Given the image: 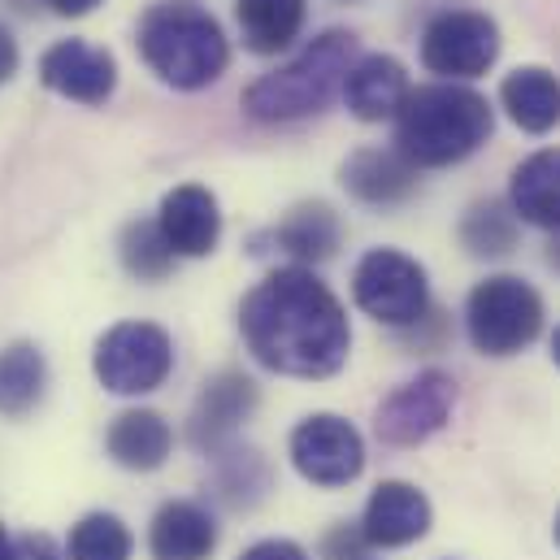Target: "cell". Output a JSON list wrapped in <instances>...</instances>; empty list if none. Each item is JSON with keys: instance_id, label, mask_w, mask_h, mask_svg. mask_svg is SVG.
I'll return each instance as SVG.
<instances>
[{"instance_id": "cell-1", "label": "cell", "mask_w": 560, "mask_h": 560, "mask_svg": "<svg viewBox=\"0 0 560 560\" xmlns=\"http://www.w3.org/2000/svg\"><path fill=\"white\" fill-rule=\"evenodd\" d=\"M240 335L253 361L282 378H330L352 352L339 295L308 266H287L257 282L240 304Z\"/></svg>"}, {"instance_id": "cell-2", "label": "cell", "mask_w": 560, "mask_h": 560, "mask_svg": "<svg viewBox=\"0 0 560 560\" xmlns=\"http://www.w3.org/2000/svg\"><path fill=\"white\" fill-rule=\"evenodd\" d=\"M392 122H396V152L409 165L447 170L491 140L495 114L487 96L465 83H425V88H409Z\"/></svg>"}, {"instance_id": "cell-3", "label": "cell", "mask_w": 560, "mask_h": 560, "mask_svg": "<svg viewBox=\"0 0 560 560\" xmlns=\"http://www.w3.org/2000/svg\"><path fill=\"white\" fill-rule=\"evenodd\" d=\"M143 66L174 92H205L231 66V39L222 22L196 0H161L136 26Z\"/></svg>"}, {"instance_id": "cell-4", "label": "cell", "mask_w": 560, "mask_h": 560, "mask_svg": "<svg viewBox=\"0 0 560 560\" xmlns=\"http://www.w3.org/2000/svg\"><path fill=\"white\" fill-rule=\"evenodd\" d=\"M357 57L361 52H357L352 31H343V26L322 31L287 66L244 88V114L257 122H300V118L322 114L343 92V79Z\"/></svg>"}, {"instance_id": "cell-5", "label": "cell", "mask_w": 560, "mask_h": 560, "mask_svg": "<svg viewBox=\"0 0 560 560\" xmlns=\"http://www.w3.org/2000/svg\"><path fill=\"white\" fill-rule=\"evenodd\" d=\"M465 330L482 357H517L544 330V295L517 275L482 279L465 300Z\"/></svg>"}, {"instance_id": "cell-6", "label": "cell", "mask_w": 560, "mask_h": 560, "mask_svg": "<svg viewBox=\"0 0 560 560\" xmlns=\"http://www.w3.org/2000/svg\"><path fill=\"white\" fill-rule=\"evenodd\" d=\"M92 374L114 396H148L174 374V339L156 322H118L96 339Z\"/></svg>"}, {"instance_id": "cell-7", "label": "cell", "mask_w": 560, "mask_h": 560, "mask_svg": "<svg viewBox=\"0 0 560 560\" xmlns=\"http://www.w3.org/2000/svg\"><path fill=\"white\" fill-rule=\"evenodd\" d=\"M352 300L383 326H418L430 308V282L418 257L400 248H370L352 270Z\"/></svg>"}, {"instance_id": "cell-8", "label": "cell", "mask_w": 560, "mask_h": 560, "mask_svg": "<svg viewBox=\"0 0 560 560\" xmlns=\"http://www.w3.org/2000/svg\"><path fill=\"white\" fill-rule=\"evenodd\" d=\"M500 57V26L478 9H443L421 31V66L439 83H469Z\"/></svg>"}, {"instance_id": "cell-9", "label": "cell", "mask_w": 560, "mask_h": 560, "mask_svg": "<svg viewBox=\"0 0 560 560\" xmlns=\"http://www.w3.org/2000/svg\"><path fill=\"white\" fill-rule=\"evenodd\" d=\"M291 465L313 487H348L365 469V439L339 413H313L291 430Z\"/></svg>"}, {"instance_id": "cell-10", "label": "cell", "mask_w": 560, "mask_h": 560, "mask_svg": "<svg viewBox=\"0 0 560 560\" xmlns=\"http://www.w3.org/2000/svg\"><path fill=\"white\" fill-rule=\"evenodd\" d=\"M452 409H456V378L443 370H421L418 378H409L378 405L374 434L387 447H418L447 425Z\"/></svg>"}, {"instance_id": "cell-11", "label": "cell", "mask_w": 560, "mask_h": 560, "mask_svg": "<svg viewBox=\"0 0 560 560\" xmlns=\"http://www.w3.org/2000/svg\"><path fill=\"white\" fill-rule=\"evenodd\" d=\"M39 83L74 105H105L118 92V61L109 48L88 39H57L39 57Z\"/></svg>"}, {"instance_id": "cell-12", "label": "cell", "mask_w": 560, "mask_h": 560, "mask_svg": "<svg viewBox=\"0 0 560 560\" xmlns=\"http://www.w3.org/2000/svg\"><path fill=\"white\" fill-rule=\"evenodd\" d=\"M156 226L170 244L174 257H209L222 240V209H218V196L200 183H183L174 191L161 196V209H156Z\"/></svg>"}, {"instance_id": "cell-13", "label": "cell", "mask_w": 560, "mask_h": 560, "mask_svg": "<svg viewBox=\"0 0 560 560\" xmlns=\"http://www.w3.org/2000/svg\"><path fill=\"white\" fill-rule=\"evenodd\" d=\"M257 400H261L257 396V383L244 378V374H235V370L209 378L205 392H200V400H196V409H191V425H187L191 430V443L200 452L226 447V439L257 413Z\"/></svg>"}, {"instance_id": "cell-14", "label": "cell", "mask_w": 560, "mask_h": 560, "mask_svg": "<svg viewBox=\"0 0 560 560\" xmlns=\"http://www.w3.org/2000/svg\"><path fill=\"white\" fill-rule=\"evenodd\" d=\"M430 530V500L421 495L413 482H378L365 517H361V535L370 548H409Z\"/></svg>"}, {"instance_id": "cell-15", "label": "cell", "mask_w": 560, "mask_h": 560, "mask_svg": "<svg viewBox=\"0 0 560 560\" xmlns=\"http://www.w3.org/2000/svg\"><path fill=\"white\" fill-rule=\"evenodd\" d=\"M409 96V70L387 52H365L343 79V105L357 122H387Z\"/></svg>"}, {"instance_id": "cell-16", "label": "cell", "mask_w": 560, "mask_h": 560, "mask_svg": "<svg viewBox=\"0 0 560 560\" xmlns=\"http://www.w3.org/2000/svg\"><path fill=\"white\" fill-rule=\"evenodd\" d=\"M339 183L361 205H400L418 191V165H409L396 148H357L339 165Z\"/></svg>"}, {"instance_id": "cell-17", "label": "cell", "mask_w": 560, "mask_h": 560, "mask_svg": "<svg viewBox=\"0 0 560 560\" xmlns=\"http://www.w3.org/2000/svg\"><path fill=\"white\" fill-rule=\"evenodd\" d=\"M152 560H209L218 552V522L191 500H170L148 526Z\"/></svg>"}, {"instance_id": "cell-18", "label": "cell", "mask_w": 560, "mask_h": 560, "mask_svg": "<svg viewBox=\"0 0 560 560\" xmlns=\"http://www.w3.org/2000/svg\"><path fill=\"white\" fill-rule=\"evenodd\" d=\"M105 452L114 465L131 474H152L170 460L174 452V430L156 409H127L109 421L105 430Z\"/></svg>"}, {"instance_id": "cell-19", "label": "cell", "mask_w": 560, "mask_h": 560, "mask_svg": "<svg viewBox=\"0 0 560 560\" xmlns=\"http://www.w3.org/2000/svg\"><path fill=\"white\" fill-rule=\"evenodd\" d=\"M509 209L530 226L560 231V148H539L513 170Z\"/></svg>"}, {"instance_id": "cell-20", "label": "cell", "mask_w": 560, "mask_h": 560, "mask_svg": "<svg viewBox=\"0 0 560 560\" xmlns=\"http://www.w3.org/2000/svg\"><path fill=\"white\" fill-rule=\"evenodd\" d=\"M275 248L295 257L300 266H322L339 253V240H343V222L330 205L322 200H308V205H295L279 226L270 231Z\"/></svg>"}, {"instance_id": "cell-21", "label": "cell", "mask_w": 560, "mask_h": 560, "mask_svg": "<svg viewBox=\"0 0 560 560\" xmlns=\"http://www.w3.org/2000/svg\"><path fill=\"white\" fill-rule=\"evenodd\" d=\"M500 105L509 109V118L530 131V136H548L560 127V83L552 70L544 66H522L513 74H504L500 83Z\"/></svg>"}, {"instance_id": "cell-22", "label": "cell", "mask_w": 560, "mask_h": 560, "mask_svg": "<svg viewBox=\"0 0 560 560\" xmlns=\"http://www.w3.org/2000/svg\"><path fill=\"white\" fill-rule=\"evenodd\" d=\"M304 18H308V0H235L244 48L257 57H275L291 48L304 31Z\"/></svg>"}, {"instance_id": "cell-23", "label": "cell", "mask_w": 560, "mask_h": 560, "mask_svg": "<svg viewBox=\"0 0 560 560\" xmlns=\"http://www.w3.org/2000/svg\"><path fill=\"white\" fill-rule=\"evenodd\" d=\"M48 392V361L35 343L0 348V418H26Z\"/></svg>"}, {"instance_id": "cell-24", "label": "cell", "mask_w": 560, "mask_h": 560, "mask_svg": "<svg viewBox=\"0 0 560 560\" xmlns=\"http://www.w3.org/2000/svg\"><path fill=\"white\" fill-rule=\"evenodd\" d=\"M118 257H122V270L140 282H161L170 279L174 270V253L156 226V218H136L122 226V240H118Z\"/></svg>"}, {"instance_id": "cell-25", "label": "cell", "mask_w": 560, "mask_h": 560, "mask_svg": "<svg viewBox=\"0 0 560 560\" xmlns=\"http://www.w3.org/2000/svg\"><path fill=\"white\" fill-rule=\"evenodd\" d=\"M136 539L122 517L114 513H88L66 544V560H131Z\"/></svg>"}, {"instance_id": "cell-26", "label": "cell", "mask_w": 560, "mask_h": 560, "mask_svg": "<svg viewBox=\"0 0 560 560\" xmlns=\"http://www.w3.org/2000/svg\"><path fill=\"white\" fill-rule=\"evenodd\" d=\"M460 244L474 253V257H504L513 244H517V213L500 200H487V205H474L460 222Z\"/></svg>"}, {"instance_id": "cell-27", "label": "cell", "mask_w": 560, "mask_h": 560, "mask_svg": "<svg viewBox=\"0 0 560 560\" xmlns=\"http://www.w3.org/2000/svg\"><path fill=\"white\" fill-rule=\"evenodd\" d=\"M370 544H365V535H361V526L357 530H348V526H335L330 535H326V544H322V552L326 560H361Z\"/></svg>"}, {"instance_id": "cell-28", "label": "cell", "mask_w": 560, "mask_h": 560, "mask_svg": "<svg viewBox=\"0 0 560 560\" xmlns=\"http://www.w3.org/2000/svg\"><path fill=\"white\" fill-rule=\"evenodd\" d=\"M240 560H308V552L300 544H291V539H261Z\"/></svg>"}, {"instance_id": "cell-29", "label": "cell", "mask_w": 560, "mask_h": 560, "mask_svg": "<svg viewBox=\"0 0 560 560\" xmlns=\"http://www.w3.org/2000/svg\"><path fill=\"white\" fill-rule=\"evenodd\" d=\"M18 66H22V48H18L13 31L0 22V83H9L18 74Z\"/></svg>"}, {"instance_id": "cell-30", "label": "cell", "mask_w": 560, "mask_h": 560, "mask_svg": "<svg viewBox=\"0 0 560 560\" xmlns=\"http://www.w3.org/2000/svg\"><path fill=\"white\" fill-rule=\"evenodd\" d=\"M57 18H88V13H96L105 0H44Z\"/></svg>"}, {"instance_id": "cell-31", "label": "cell", "mask_w": 560, "mask_h": 560, "mask_svg": "<svg viewBox=\"0 0 560 560\" xmlns=\"http://www.w3.org/2000/svg\"><path fill=\"white\" fill-rule=\"evenodd\" d=\"M18 560H66V557H61L48 539H26V544H22V557Z\"/></svg>"}, {"instance_id": "cell-32", "label": "cell", "mask_w": 560, "mask_h": 560, "mask_svg": "<svg viewBox=\"0 0 560 560\" xmlns=\"http://www.w3.org/2000/svg\"><path fill=\"white\" fill-rule=\"evenodd\" d=\"M0 560H18V548H13V539L4 535V526H0Z\"/></svg>"}, {"instance_id": "cell-33", "label": "cell", "mask_w": 560, "mask_h": 560, "mask_svg": "<svg viewBox=\"0 0 560 560\" xmlns=\"http://www.w3.org/2000/svg\"><path fill=\"white\" fill-rule=\"evenodd\" d=\"M548 261L560 270V231H557V240H552V253H548Z\"/></svg>"}, {"instance_id": "cell-34", "label": "cell", "mask_w": 560, "mask_h": 560, "mask_svg": "<svg viewBox=\"0 0 560 560\" xmlns=\"http://www.w3.org/2000/svg\"><path fill=\"white\" fill-rule=\"evenodd\" d=\"M552 361L560 365V326H557V335H552Z\"/></svg>"}, {"instance_id": "cell-35", "label": "cell", "mask_w": 560, "mask_h": 560, "mask_svg": "<svg viewBox=\"0 0 560 560\" xmlns=\"http://www.w3.org/2000/svg\"><path fill=\"white\" fill-rule=\"evenodd\" d=\"M557 544H560V513H557Z\"/></svg>"}, {"instance_id": "cell-36", "label": "cell", "mask_w": 560, "mask_h": 560, "mask_svg": "<svg viewBox=\"0 0 560 560\" xmlns=\"http://www.w3.org/2000/svg\"><path fill=\"white\" fill-rule=\"evenodd\" d=\"M339 4H361V0H339Z\"/></svg>"}]
</instances>
